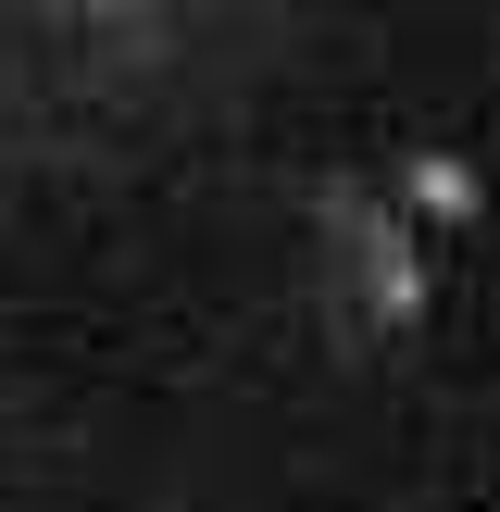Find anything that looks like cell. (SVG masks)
Wrapping results in <instances>:
<instances>
[{
	"label": "cell",
	"mask_w": 500,
	"mask_h": 512,
	"mask_svg": "<svg viewBox=\"0 0 500 512\" xmlns=\"http://www.w3.org/2000/svg\"><path fill=\"white\" fill-rule=\"evenodd\" d=\"M413 213H425V225H438V213H475V175H463V163H425V175H413Z\"/></svg>",
	"instance_id": "cell-1"
}]
</instances>
